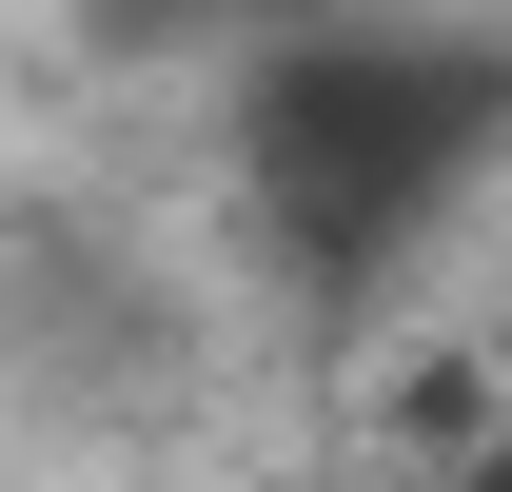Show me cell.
Listing matches in <instances>:
<instances>
[{
	"label": "cell",
	"mask_w": 512,
	"mask_h": 492,
	"mask_svg": "<svg viewBox=\"0 0 512 492\" xmlns=\"http://www.w3.org/2000/svg\"><path fill=\"white\" fill-rule=\"evenodd\" d=\"M434 492H512V433H493V453H453V473H434Z\"/></svg>",
	"instance_id": "obj_3"
},
{
	"label": "cell",
	"mask_w": 512,
	"mask_h": 492,
	"mask_svg": "<svg viewBox=\"0 0 512 492\" xmlns=\"http://www.w3.org/2000/svg\"><path fill=\"white\" fill-rule=\"evenodd\" d=\"M79 20H99V60H197V40H276V20H296V0H79Z\"/></svg>",
	"instance_id": "obj_2"
},
{
	"label": "cell",
	"mask_w": 512,
	"mask_h": 492,
	"mask_svg": "<svg viewBox=\"0 0 512 492\" xmlns=\"http://www.w3.org/2000/svg\"><path fill=\"white\" fill-rule=\"evenodd\" d=\"M493 158H512V40L316 20V0H296V20L237 60V197H256V256H276L316 315L394 296Z\"/></svg>",
	"instance_id": "obj_1"
}]
</instances>
